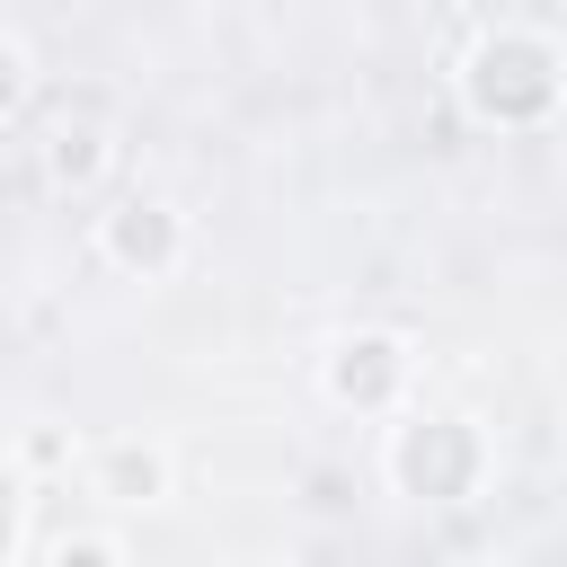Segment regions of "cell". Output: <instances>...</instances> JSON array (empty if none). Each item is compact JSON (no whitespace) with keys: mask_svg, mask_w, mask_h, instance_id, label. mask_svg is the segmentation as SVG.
I'll list each match as a JSON object with an SVG mask.
<instances>
[{"mask_svg":"<svg viewBox=\"0 0 567 567\" xmlns=\"http://www.w3.org/2000/svg\"><path fill=\"white\" fill-rule=\"evenodd\" d=\"M408 337H390V328H354V337H337L328 346V363H319V390L337 399V408H363V416H381V408H399V390H408Z\"/></svg>","mask_w":567,"mask_h":567,"instance_id":"cell-4","label":"cell"},{"mask_svg":"<svg viewBox=\"0 0 567 567\" xmlns=\"http://www.w3.org/2000/svg\"><path fill=\"white\" fill-rule=\"evenodd\" d=\"M239 567H275V558H239Z\"/></svg>","mask_w":567,"mask_h":567,"instance_id":"cell-10","label":"cell"},{"mask_svg":"<svg viewBox=\"0 0 567 567\" xmlns=\"http://www.w3.org/2000/svg\"><path fill=\"white\" fill-rule=\"evenodd\" d=\"M390 487L399 496H416V505H461L470 487H478V470H487V443H478V425L470 416H452V408H425V416H399L390 425Z\"/></svg>","mask_w":567,"mask_h":567,"instance_id":"cell-2","label":"cell"},{"mask_svg":"<svg viewBox=\"0 0 567 567\" xmlns=\"http://www.w3.org/2000/svg\"><path fill=\"white\" fill-rule=\"evenodd\" d=\"M461 97L487 124H540L567 97V62H558V44L540 27H487L478 53L461 62Z\"/></svg>","mask_w":567,"mask_h":567,"instance_id":"cell-1","label":"cell"},{"mask_svg":"<svg viewBox=\"0 0 567 567\" xmlns=\"http://www.w3.org/2000/svg\"><path fill=\"white\" fill-rule=\"evenodd\" d=\"M106 168H115V133H106L97 115H62V124L44 133V186H53V195H97Z\"/></svg>","mask_w":567,"mask_h":567,"instance_id":"cell-6","label":"cell"},{"mask_svg":"<svg viewBox=\"0 0 567 567\" xmlns=\"http://www.w3.org/2000/svg\"><path fill=\"white\" fill-rule=\"evenodd\" d=\"M97 257H106L115 275H133V284H159V275H177V257H186V213H177L168 195H115V204L97 213Z\"/></svg>","mask_w":567,"mask_h":567,"instance_id":"cell-3","label":"cell"},{"mask_svg":"<svg viewBox=\"0 0 567 567\" xmlns=\"http://www.w3.org/2000/svg\"><path fill=\"white\" fill-rule=\"evenodd\" d=\"M461 567H514V558H496V549H487V558H461Z\"/></svg>","mask_w":567,"mask_h":567,"instance_id":"cell-9","label":"cell"},{"mask_svg":"<svg viewBox=\"0 0 567 567\" xmlns=\"http://www.w3.org/2000/svg\"><path fill=\"white\" fill-rule=\"evenodd\" d=\"M27 80H35V62H27V44H18L9 27H0V124H9L18 106H27Z\"/></svg>","mask_w":567,"mask_h":567,"instance_id":"cell-7","label":"cell"},{"mask_svg":"<svg viewBox=\"0 0 567 567\" xmlns=\"http://www.w3.org/2000/svg\"><path fill=\"white\" fill-rule=\"evenodd\" d=\"M53 567H124V549L106 532H71V540H53Z\"/></svg>","mask_w":567,"mask_h":567,"instance_id":"cell-8","label":"cell"},{"mask_svg":"<svg viewBox=\"0 0 567 567\" xmlns=\"http://www.w3.org/2000/svg\"><path fill=\"white\" fill-rule=\"evenodd\" d=\"M168 443H151V434H106V443H89V487L106 496V505H159L168 496Z\"/></svg>","mask_w":567,"mask_h":567,"instance_id":"cell-5","label":"cell"}]
</instances>
